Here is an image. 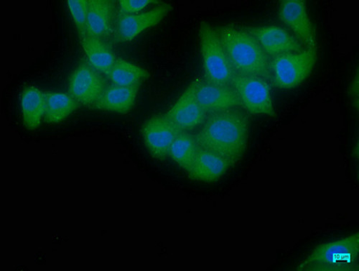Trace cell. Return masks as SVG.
I'll list each match as a JSON object with an SVG mask.
<instances>
[{
    "label": "cell",
    "mask_w": 359,
    "mask_h": 271,
    "mask_svg": "<svg viewBox=\"0 0 359 271\" xmlns=\"http://www.w3.org/2000/svg\"><path fill=\"white\" fill-rule=\"evenodd\" d=\"M199 39L205 81L216 85L231 86L233 72L216 29L206 22H201Z\"/></svg>",
    "instance_id": "5b68a950"
},
{
    "label": "cell",
    "mask_w": 359,
    "mask_h": 271,
    "mask_svg": "<svg viewBox=\"0 0 359 271\" xmlns=\"http://www.w3.org/2000/svg\"><path fill=\"white\" fill-rule=\"evenodd\" d=\"M171 10L170 5L162 4L141 13L118 14L114 29V42L121 44L134 39L145 29L160 23Z\"/></svg>",
    "instance_id": "9c48e42d"
},
{
    "label": "cell",
    "mask_w": 359,
    "mask_h": 271,
    "mask_svg": "<svg viewBox=\"0 0 359 271\" xmlns=\"http://www.w3.org/2000/svg\"><path fill=\"white\" fill-rule=\"evenodd\" d=\"M182 131L165 114L147 119L141 133L148 152L155 159L163 161L169 156L171 145Z\"/></svg>",
    "instance_id": "ba28073f"
},
{
    "label": "cell",
    "mask_w": 359,
    "mask_h": 271,
    "mask_svg": "<svg viewBox=\"0 0 359 271\" xmlns=\"http://www.w3.org/2000/svg\"><path fill=\"white\" fill-rule=\"evenodd\" d=\"M249 134L248 116L241 107L206 117L195 136L197 146L215 153L234 164L245 154Z\"/></svg>",
    "instance_id": "6da1fadb"
},
{
    "label": "cell",
    "mask_w": 359,
    "mask_h": 271,
    "mask_svg": "<svg viewBox=\"0 0 359 271\" xmlns=\"http://www.w3.org/2000/svg\"><path fill=\"white\" fill-rule=\"evenodd\" d=\"M140 86H107L104 93L94 105V108L126 114L135 106Z\"/></svg>",
    "instance_id": "2e32d148"
},
{
    "label": "cell",
    "mask_w": 359,
    "mask_h": 271,
    "mask_svg": "<svg viewBox=\"0 0 359 271\" xmlns=\"http://www.w3.org/2000/svg\"><path fill=\"white\" fill-rule=\"evenodd\" d=\"M68 6L73 17L79 39L88 35V0H69Z\"/></svg>",
    "instance_id": "7402d4cb"
},
{
    "label": "cell",
    "mask_w": 359,
    "mask_h": 271,
    "mask_svg": "<svg viewBox=\"0 0 359 271\" xmlns=\"http://www.w3.org/2000/svg\"><path fill=\"white\" fill-rule=\"evenodd\" d=\"M116 4L111 0H88V34L108 41L114 36Z\"/></svg>",
    "instance_id": "5bb4252c"
},
{
    "label": "cell",
    "mask_w": 359,
    "mask_h": 271,
    "mask_svg": "<svg viewBox=\"0 0 359 271\" xmlns=\"http://www.w3.org/2000/svg\"><path fill=\"white\" fill-rule=\"evenodd\" d=\"M215 29L233 73L271 80V58L246 29L228 25Z\"/></svg>",
    "instance_id": "7a4b0ae2"
},
{
    "label": "cell",
    "mask_w": 359,
    "mask_h": 271,
    "mask_svg": "<svg viewBox=\"0 0 359 271\" xmlns=\"http://www.w3.org/2000/svg\"><path fill=\"white\" fill-rule=\"evenodd\" d=\"M232 165L226 159L198 147L193 164L187 172L196 182L212 183L224 176Z\"/></svg>",
    "instance_id": "9a60e30c"
},
{
    "label": "cell",
    "mask_w": 359,
    "mask_h": 271,
    "mask_svg": "<svg viewBox=\"0 0 359 271\" xmlns=\"http://www.w3.org/2000/svg\"><path fill=\"white\" fill-rule=\"evenodd\" d=\"M80 43L89 63L107 77L116 59L108 41L88 34L80 39Z\"/></svg>",
    "instance_id": "e0dca14e"
},
{
    "label": "cell",
    "mask_w": 359,
    "mask_h": 271,
    "mask_svg": "<svg viewBox=\"0 0 359 271\" xmlns=\"http://www.w3.org/2000/svg\"><path fill=\"white\" fill-rule=\"evenodd\" d=\"M197 100L207 114L242 107V103L231 86H220L206 81H195Z\"/></svg>",
    "instance_id": "7c38bea8"
},
{
    "label": "cell",
    "mask_w": 359,
    "mask_h": 271,
    "mask_svg": "<svg viewBox=\"0 0 359 271\" xmlns=\"http://www.w3.org/2000/svg\"><path fill=\"white\" fill-rule=\"evenodd\" d=\"M231 85L236 90L244 107L252 114L276 117L269 81L259 77L233 73Z\"/></svg>",
    "instance_id": "8992f818"
},
{
    "label": "cell",
    "mask_w": 359,
    "mask_h": 271,
    "mask_svg": "<svg viewBox=\"0 0 359 271\" xmlns=\"http://www.w3.org/2000/svg\"><path fill=\"white\" fill-rule=\"evenodd\" d=\"M107 87L103 74L83 60L70 77L68 93L80 105L93 107Z\"/></svg>",
    "instance_id": "52a82bcc"
},
{
    "label": "cell",
    "mask_w": 359,
    "mask_h": 271,
    "mask_svg": "<svg viewBox=\"0 0 359 271\" xmlns=\"http://www.w3.org/2000/svg\"><path fill=\"white\" fill-rule=\"evenodd\" d=\"M316 60V50L310 48L271 58L269 59V82L281 89L295 88L309 77Z\"/></svg>",
    "instance_id": "277c9868"
},
{
    "label": "cell",
    "mask_w": 359,
    "mask_h": 271,
    "mask_svg": "<svg viewBox=\"0 0 359 271\" xmlns=\"http://www.w3.org/2000/svg\"><path fill=\"white\" fill-rule=\"evenodd\" d=\"M348 95L356 112H359V69H356L355 75L348 87Z\"/></svg>",
    "instance_id": "cb8c5ba5"
},
{
    "label": "cell",
    "mask_w": 359,
    "mask_h": 271,
    "mask_svg": "<svg viewBox=\"0 0 359 271\" xmlns=\"http://www.w3.org/2000/svg\"><path fill=\"white\" fill-rule=\"evenodd\" d=\"M165 114L182 131L194 130L204 123L207 113L197 100L195 81Z\"/></svg>",
    "instance_id": "4fadbf2b"
},
{
    "label": "cell",
    "mask_w": 359,
    "mask_h": 271,
    "mask_svg": "<svg viewBox=\"0 0 359 271\" xmlns=\"http://www.w3.org/2000/svg\"><path fill=\"white\" fill-rule=\"evenodd\" d=\"M246 31L257 40L269 58L306 48L295 37L280 26L250 27Z\"/></svg>",
    "instance_id": "8fae6325"
},
{
    "label": "cell",
    "mask_w": 359,
    "mask_h": 271,
    "mask_svg": "<svg viewBox=\"0 0 359 271\" xmlns=\"http://www.w3.org/2000/svg\"><path fill=\"white\" fill-rule=\"evenodd\" d=\"M153 4H159L154 0H121L118 2V14L140 13L144 9Z\"/></svg>",
    "instance_id": "603a6c76"
},
{
    "label": "cell",
    "mask_w": 359,
    "mask_h": 271,
    "mask_svg": "<svg viewBox=\"0 0 359 271\" xmlns=\"http://www.w3.org/2000/svg\"><path fill=\"white\" fill-rule=\"evenodd\" d=\"M197 149L195 136L187 131H182L171 145L169 156L177 165L188 171L193 164Z\"/></svg>",
    "instance_id": "44dd1931"
},
{
    "label": "cell",
    "mask_w": 359,
    "mask_h": 271,
    "mask_svg": "<svg viewBox=\"0 0 359 271\" xmlns=\"http://www.w3.org/2000/svg\"><path fill=\"white\" fill-rule=\"evenodd\" d=\"M353 154L355 156L356 159H358V140L355 141Z\"/></svg>",
    "instance_id": "d4e9b609"
},
{
    "label": "cell",
    "mask_w": 359,
    "mask_h": 271,
    "mask_svg": "<svg viewBox=\"0 0 359 271\" xmlns=\"http://www.w3.org/2000/svg\"><path fill=\"white\" fill-rule=\"evenodd\" d=\"M21 107L27 128H38L45 114L46 92L34 86L25 87L21 95Z\"/></svg>",
    "instance_id": "ac0fdd59"
},
{
    "label": "cell",
    "mask_w": 359,
    "mask_h": 271,
    "mask_svg": "<svg viewBox=\"0 0 359 271\" xmlns=\"http://www.w3.org/2000/svg\"><path fill=\"white\" fill-rule=\"evenodd\" d=\"M80 104L69 93H46L44 121L50 124L62 122Z\"/></svg>",
    "instance_id": "d6986e66"
},
{
    "label": "cell",
    "mask_w": 359,
    "mask_h": 271,
    "mask_svg": "<svg viewBox=\"0 0 359 271\" xmlns=\"http://www.w3.org/2000/svg\"><path fill=\"white\" fill-rule=\"evenodd\" d=\"M359 232L321 244L297 267L301 271H357Z\"/></svg>",
    "instance_id": "3957f363"
},
{
    "label": "cell",
    "mask_w": 359,
    "mask_h": 271,
    "mask_svg": "<svg viewBox=\"0 0 359 271\" xmlns=\"http://www.w3.org/2000/svg\"><path fill=\"white\" fill-rule=\"evenodd\" d=\"M149 77L147 70L121 58H116L107 76L112 84L123 86H140Z\"/></svg>",
    "instance_id": "ffe728a7"
},
{
    "label": "cell",
    "mask_w": 359,
    "mask_h": 271,
    "mask_svg": "<svg viewBox=\"0 0 359 271\" xmlns=\"http://www.w3.org/2000/svg\"><path fill=\"white\" fill-rule=\"evenodd\" d=\"M279 18L306 48H317L313 24L302 0H285L280 4Z\"/></svg>",
    "instance_id": "30bf717a"
}]
</instances>
